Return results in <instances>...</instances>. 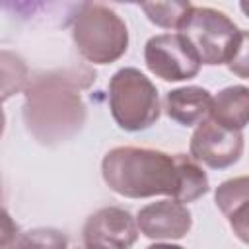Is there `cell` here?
<instances>
[{"mask_svg": "<svg viewBox=\"0 0 249 249\" xmlns=\"http://www.w3.org/2000/svg\"><path fill=\"white\" fill-rule=\"evenodd\" d=\"M243 146L241 130L224 128L206 117L196 124L191 136L189 154L196 163H204L212 169H226L239 161Z\"/></svg>", "mask_w": 249, "mask_h": 249, "instance_id": "cell-7", "label": "cell"}, {"mask_svg": "<svg viewBox=\"0 0 249 249\" xmlns=\"http://www.w3.org/2000/svg\"><path fill=\"white\" fill-rule=\"evenodd\" d=\"M208 119L230 130H241L249 119V89L245 86H230L212 95Z\"/></svg>", "mask_w": 249, "mask_h": 249, "instance_id": "cell-12", "label": "cell"}, {"mask_svg": "<svg viewBox=\"0 0 249 249\" xmlns=\"http://www.w3.org/2000/svg\"><path fill=\"white\" fill-rule=\"evenodd\" d=\"M105 185L126 198H148L167 195L175 200L179 191L177 156L161 150L119 146L109 150L101 161Z\"/></svg>", "mask_w": 249, "mask_h": 249, "instance_id": "cell-2", "label": "cell"}, {"mask_svg": "<svg viewBox=\"0 0 249 249\" xmlns=\"http://www.w3.org/2000/svg\"><path fill=\"white\" fill-rule=\"evenodd\" d=\"M95 80L89 68H58L39 72L25 86L23 123L29 134L47 146L72 140L86 124V105L80 95Z\"/></svg>", "mask_w": 249, "mask_h": 249, "instance_id": "cell-1", "label": "cell"}, {"mask_svg": "<svg viewBox=\"0 0 249 249\" xmlns=\"http://www.w3.org/2000/svg\"><path fill=\"white\" fill-rule=\"evenodd\" d=\"M76 249H93V247H88V245H82V247H76Z\"/></svg>", "mask_w": 249, "mask_h": 249, "instance_id": "cell-21", "label": "cell"}, {"mask_svg": "<svg viewBox=\"0 0 249 249\" xmlns=\"http://www.w3.org/2000/svg\"><path fill=\"white\" fill-rule=\"evenodd\" d=\"M72 41L93 64H111L128 49V29L121 16L103 4H82L72 18Z\"/></svg>", "mask_w": 249, "mask_h": 249, "instance_id": "cell-4", "label": "cell"}, {"mask_svg": "<svg viewBox=\"0 0 249 249\" xmlns=\"http://www.w3.org/2000/svg\"><path fill=\"white\" fill-rule=\"evenodd\" d=\"M210 101H212V95L208 89L200 86H185V88L167 91L163 109L171 121L183 126H193L208 117Z\"/></svg>", "mask_w": 249, "mask_h": 249, "instance_id": "cell-10", "label": "cell"}, {"mask_svg": "<svg viewBox=\"0 0 249 249\" xmlns=\"http://www.w3.org/2000/svg\"><path fill=\"white\" fill-rule=\"evenodd\" d=\"M19 235V226L16 224V220L0 206V249L10 247L16 237Z\"/></svg>", "mask_w": 249, "mask_h": 249, "instance_id": "cell-17", "label": "cell"}, {"mask_svg": "<svg viewBox=\"0 0 249 249\" xmlns=\"http://www.w3.org/2000/svg\"><path fill=\"white\" fill-rule=\"evenodd\" d=\"M138 231L148 239L156 241H173L185 237L193 228V214L187 204H181L173 198H163L152 204H146L136 214Z\"/></svg>", "mask_w": 249, "mask_h": 249, "instance_id": "cell-9", "label": "cell"}, {"mask_svg": "<svg viewBox=\"0 0 249 249\" xmlns=\"http://www.w3.org/2000/svg\"><path fill=\"white\" fill-rule=\"evenodd\" d=\"M144 62L165 82L191 80L200 72V60L181 33H161L146 41Z\"/></svg>", "mask_w": 249, "mask_h": 249, "instance_id": "cell-6", "label": "cell"}, {"mask_svg": "<svg viewBox=\"0 0 249 249\" xmlns=\"http://www.w3.org/2000/svg\"><path fill=\"white\" fill-rule=\"evenodd\" d=\"M146 18L163 29H179L193 8L191 2H142L140 4Z\"/></svg>", "mask_w": 249, "mask_h": 249, "instance_id": "cell-15", "label": "cell"}, {"mask_svg": "<svg viewBox=\"0 0 249 249\" xmlns=\"http://www.w3.org/2000/svg\"><path fill=\"white\" fill-rule=\"evenodd\" d=\"M4 200V185H2V177H0V202Z\"/></svg>", "mask_w": 249, "mask_h": 249, "instance_id": "cell-20", "label": "cell"}, {"mask_svg": "<svg viewBox=\"0 0 249 249\" xmlns=\"http://www.w3.org/2000/svg\"><path fill=\"white\" fill-rule=\"evenodd\" d=\"M146 249H183L181 245H173V243H154Z\"/></svg>", "mask_w": 249, "mask_h": 249, "instance_id": "cell-18", "label": "cell"}, {"mask_svg": "<svg viewBox=\"0 0 249 249\" xmlns=\"http://www.w3.org/2000/svg\"><path fill=\"white\" fill-rule=\"evenodd\" d=\"M138 233L132 214L119 206L99 208L84 224V243L93 249H132Z\"/></svg>", "mask_w": 249, "mask_h": 249, "instance_id": "cell-8", "label": "cell"}, {"mask_svg": "<svg viewBox=\"0 0 249 249\" xmlns=\"http://www.w3.org/2000/svg\"><path fill=\"white\" fill-rule=\"evenodd\" d=\"M175 156H177V165H179V191H177L175 200L181 204H187L208 193L210 189L208 175L191 156L187 154H175Z\"/></svg>", "mask_w": 249, "mask_h": 249, "instance_id": "cell-13", "label": "cell"}, {"mask_svg": "<svg viewBox=\"0 0 249 249\" xmlns=\"http://www.w3.org/2000/svg\"><path fill=\"white\" fill-rule=\"evenodd\" d=\"M109 109L119 128L146 130L161 113L158 88L138 68H121L109 80Z\"/></svg>", "mask_w": 249, "mask_h": 249, "instance_id": "cell-5", "label": "cell"}, {"mask_svg": "<svg viewBox=\"0 0 249 249\" xmlns=\"http://www.w3.org/2000/svg\"><path fill=\"white\" fill-rule=\"evenodd\" d=\"M247 198H249V179L245 175L220 183L214 193L216 206L228 218L233 233L243 243H247Z\"/></svg>", "mask_w": 249, "mask_h": 249, "instance_id": "cell-11", "label": "cell"}, {"mask_svg": "<svg viewBox=\"0 0 249 249\" xmlns=\"http://www.w3.org/2000/svg\"><path fill=\"white\" fill-rule=\"evenodd\" d=\"M29 82V68L16 51H0V103L23 91Z\"/></svg>", "mask_w": 249, "mask_h": 249, "instance_id": "cell-14", "label": "cell"}, {"mask_svg": "<svg viewBox=\"0 0 249 249\" xmlns=\"http://www.w3.org/2000/svg\"><path fill=\"white\" fill-rule=\"evenodd\" d=\"M6 249H10V247H6Z\"/></svg>", "mask_w": 249, "mask_h": 249, "instance_id": "cell-22", "label": "cell"}, {"mask_svg": "<svg viewBox=\"0 0 249 249\" xmlns=\"http://www.w3.org/2000/svg\"><path fill=\"white\" fill-rule=\"evenodd\" d=\"M10 249H68V237L56 228H33L19 233Z\"/></svg>", "mask_w": 249, "mask_h": 249, "instance_id": "cell-16", "label": "cell"}, {"mask_svg": "<svg viewBox=\"0 0 249 249\" xmlns=\"http://www.w3.org/2000/svg\"><path fill=\"white\" fill-rule=\"evenodd\" d=\"M4 126H6V115H4V109H2V103H0V136L4 132Z\"/></svg>", "mask_w": 249, "mask_h": 249, "instance_id": "cell-19", "label": "cell"}, {"mask_svg": "<svg viewBox=\"0 0 249 249\" xmlns=\"http://www.w3.org/2000/svg\"><path fill=\"white\" fill-rule=\"evenodd\" d=\"M179 33L196 53L200 64H228L241 78L247 76V33L224 12L208 6H193Z\"/></svg>", "mask_w": 249, "mask_h": 249, "instance_id": "cell-3", "label": "cell"}]
</instances>
